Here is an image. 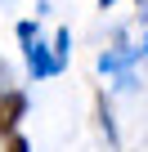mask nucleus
<instances>
[{
  "label": "nucleus",
  "instance_id": "1",
  "mask_svg": "<svg viewBox=\"0 0 148 152\" xmlns=\"http://www.w3.org/2000/svg\"><path fill=\"white\" fill-rule=\"evenodd\" d=\"M14 36H18V45H23V63H27V76H32V81H49V76H63V72H58V63H54V54H49V45L40 40L36 18H23V23L14 27Z\"/></svg>",
  "mask_w": 148,
  "mask_h": 152
},
{
  "label": "nucleus",
  "instance_id": "2",
  "mask_svg": "<svg viewBox=\"0 0 148 152\" xmlns=\"http://www.w3.org/2000/svg\"><path fill=\"white\" fill-rule=\"evenodd\" d=\"M27 94L23 90H14V85H5V90H0V139H9L14 130H18V121L27 116Z\"/></svg>",
  "mask_w": 148,
  "mask_h": 152
},
{
  "label": "nucleus",
  "instance_id": "3",
  "mask_svg": "<svg viewBox=\"0 0 148 152\" xmlns=\"http://www.w3.org/2000/svg\"><path fill=\"white\" fill-rule=\"evenodd\" d=\"M144 54L139 49H130V45H117V49H108V54H99V76H117V72H130L135 63H139Z\"/></svg>",
  "mask_w": 148,
  "mask_h": 152
},
{
  "label": "nucleus",
  "instance_id": "4",
  "mask_svg": "<svg viewBox=\"0 0 148 152\" xmlns=\"http://www.w3.org/2000/svg\"><path fill=\"white\" fill-rule=\"evenodd\" d=\"M49 54H54L58 72H67V54H72V31H67V27H58V31H54V40H49Z\"/></svg>",
  "mask_w": 148,
  "mask_h": 152
},
{
  "label": "nucleus",
  "instance_id": "5",
  "mask_svg": "<svg viewBox=\"0 0 148 152\" xmlns=\"http://www.w3.org/2000/svg\"><path fill=\"white\" fill-rule=\"evenodd\" d=\"M99 125H103L108 143H117V125H112V112H108V99H103V94H99Z\"/></svg>",
  "mask_w": 148,
  "mask_h": 152
},
{
  "label": "nucleus",
  "instance_id": "6",
  "mask_svg": "<svg viewBox=\"0 0 148 152\" xmlns=\"http://www.w3.org/2000/svg\"><path fill=\"white\" fill-rule=\"evenodd\" d=\"M5 152H32V143H27V134H18V130H14V134L5 139Z\"/></svg>",
  "mask_w": 148,
  "mask_h": 152
},
{
  "label": "nucleus",
  "instance_id": "7",
  "mask_svg": "<svg viewBox=\"0 0 148 152\" xmlns=\"http://www.w3.org/2000/svg\"><path fill=\"white\" fill-rule=\"evenodd\" d=\"M5 85H14V76H9V67H5V58H0V90Z\"/></svg>",
  "mask_w": 148,
  "mask_h": 152
},
{
  "label": "nucleus",
  "instance_id": "8",
  "mask_svg": "<svg viewBox=\"0 0 148 152\" xmlns=\"http://www.w3.org/2000/svg\"><path fill=\"white\" fill-rule=\"evenodd\" d=\"M139 54H144V58H148V31H144V45H139Z\"/></svg>",
  "mask_w": 148,
  "mask_h": 152
},
{
  "label": "nucleus",
  "instance_id": "9",
  "mask_svg": "<svg viewBox=\"0 0 148 152\" xmlns=\"http://www.w3.org/2000/svg\"><path fill=\"white\" fill-rule=\"evenodd\" d=\"M112 5H117V0H99V9H112Z\"/></svg>",
  "mask_w": 148,
  "mask_h": 152
},
{
  "label": "nucleus",
  "instance_id": "10",
  "mask_svg": "<svg viewBox=\"0 0 148 152\" xmlns=\"http://www.w3.org/2000/svg\"><path fill=\"white\" fill-rule=\"evenodd\" d=\"M139 9H148V0H144V5H139Z\"/></svg>",
  "mask_w": 148,
  "mask_h": 152
},
{
  "label": "nucleus",
  "instance_id": "11",
  "mask_svg": "<svg viewBox=\"0 0 148 152\" xmlns=\"http://www.w3.org/2000/svg\"><path fill=\"white\" fill-rule=\"evenodd\" d=\"M135 5H144V0H135Z\"/></svg>",
  "mask_w": 148,
  "mask_h": 152
}]
</instances>
